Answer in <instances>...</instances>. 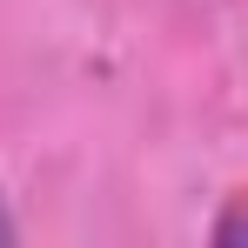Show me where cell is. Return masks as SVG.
Here are the masks:
<instances>
[{"label":"cell","instance_id":"obj_1","mask_svg":"<svg viewBox=\"0 0 248 248\" xmlns=\"http://www.w3.org/2000/svg\"><path fill=\"white\" fill-rule=\"evenodd\" d=\"M208 235H215V242H221V248H242V242H248V195H235V202L221 208Z\"/></svg>","mask_w":248,"mask_h":248}]
</instances>
